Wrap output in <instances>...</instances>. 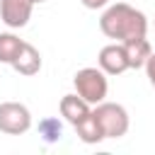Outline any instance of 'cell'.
Returning <instances> with one entry per match:
<instances>
[{"instance_id": "5bb4252c", "label": "cell", "mask_w": 155, "mask_h": 155, "mask_svg": "<svg viewBox=\"0 0 155 155\" xmlns=\"http://www.w3.org/2000/svg\"><path fill=\"white\" fill-rule=\"evenodd\" d=\"M87 10H102V7H107L111 0H80Z\"/></svg>"}, {"instance_id": "8fae6325", "label": "cell", "mask_w": 155, "mask_h": 155, "mask_svg": "<svg viewBox=\"0 0 155 155\" xmlns=\"http://www.w3.org/2000/svg\"><path fill=\"white\" fill-rule=\"evenodd\" d=\"M22 46H24V41H22L17 34L2 31V34H0V63L12 65L15 58L19 56V51H22Z\"/></svg>"}, {"instance_id": "7a4b0ae2", "label": "cell", "mask_w": 155, "mask_h": 155, "mask_svg": "<svg viewBox=\"0 0 155 155\" xmlns=\"http://www.w3.org/2000/svg\"><path fill=\"white\" fill-rule=\"evenodd\" d=\"M73 85H75V92L82 99H87L92 107L104 102L107 92H109L107 73L102 68H82V70H78L75 78H73Z\"/></svg>"}, {"instance_id": "52a82bcc", "label": "cell", "mask_w": 155, "mask_h": 155, "mask_svg": "<svg viewBox=\"0 0 155 155\" xmlns=\"http://www.w3.org/2000/svg\"><path fill=\"white\" fill-rule=\"evenodd\" d=\"M92 111V104L87 99H82L78 92L75 94H63L61 97V116L68 121V124H78L80 119H85L87 114Z\"/></svg>"}, {"instance_id": "8992f818", "label": "cell", "mask_w": 155, "mask_h": 155, "mask_svg": "<svg viewBox=\"0 0 155 155\" xmlns=\"http://www.w3.org/2000/svg\"><path fill=\"white\" fill-rule=\"evenodd\" d=\"M97 63H99V68H102L107 75H121V73H126V70H128V58H126L124 44H121V41L107 44V46L99 51Z\"/></svg>"}, {"instance_id": "4fadbf2b", "label": "cell", "mask_w": 155, "mask_h": 155, "mask_svg": "<svg viewBox=\"0 0 155 155\" xmlns=\"http://www.w3.org/2000/svg\"><path fill=\"white\" fill-rule=\"evenodd\" d=\"M145 75H148L150 85L155 87V51L150 53V58H148V63H145Z\"/></svg>"}, {"instance_id": "6da1fadb", "label": "cell", "mask_w": 155, "mask_h": 155, "mask_svg": "<svg viewBox=\"0 0 155 155\" xmlns=\"http://www.w3.org/2000/svg\"><path fill=\"white\" fill-rule=\"evenodd\" d=\"M99 29L107 39L114 41H131V39H143L148 34V19L140 10H136L128 2H114L107 5L102 17H99Z\"/></svg>"}, {"instance_id": "277c9868", "label": "cell", "mask_w": 155, "mask_h": 155, "mask_svg": "<svg viewBox=\"0 0 155 155\" xmlns=\"http://www.w3.org/2000/svg\"><path fill=\"white\" fill-rule=\"evenodd\" d=\"M31 128V111L22 102H2L0 104V133L22 136Z\"/></svg>"}, {"instance_id": "7c38bea8", "label": "cell", "mask_w": 155, "mask_h": 155, "mask_svg": "<svg viewBox=\"0 0 155 155\" xmlns=\"http://www.w3.org/2000/svg\"><path fill=\"white\" fill-rule=\"evenodd\" d=\"M39 136H41L46 143H56V140H61V136H63V124H61L58 119H53V116H46V119L39 121Z\"/></svg>"}, {"instance_id": "5b68a950", "label": "cell", "mask_w": 155, "mask_h": 155, "mask_svg": "<svg viewBox=\"0 0 155 155\" xmlns=\"http://www.w3.org/2000/svg\"><path fill=\"white\" fill-rule=\"evenodd\" d=\"M34 0H0V19L10 29H22L31 19Z\"/></svg>"}, {"instance_id": "9c48e42d", "label": "cell", "mask_w": 155, "mask_h": 155, "mask_svg": "<svg viewBox=\"0 0 155 155\" xmlns=\"http://www.w3.org/2000/svg\"><path fill=\"white\" fill-rule=\"evenodd\" d=\"M124 51H126V58H128V68L138 70V68H145L153 48H150V41L143 36V39H131L124 44Z\"/></svg>"}, {"instance_id": "3957f363", "label": "cell", "mask_w": 155, "mask_h": 155, "mask_svg": "<svg viewBox=\"0 0 155 155\" xmlns=\"http://www.w3.org/2000/svg\"><path fill=\"white\" fill-rule=\"evenodd\" d=\"M94 116L97 121L102 124V131L107 138H121L128 133V126H131V119H128V111L124 104H116V102H99L94 104Z\"/></svg>"}, {"instance_id": "ba28073f", "label": "cell", "mask_w": 155, "mask_h": 155, "mask_svg": "<svg viewBox=\"0 0 155 155\" xmlns=\"http://www.w3.org/2000/svg\"><path fill=\"white\" fill-rule=\"evenodd\" d=\"M12 68H15L19 75L31 78V75H36V73L41 70V53H39V51H36L31 44H27V41H24V46H22L19 56L15 58Z\"/></svg>"}, {"instance_id": "9a60e30c", "label": "cell", "mask_w": 155, "mask_h": 155, "mask_svg": "<svg viewBox=\"0 0 155 155\" xmlns=\"http://www.w3.org/2000/svg\"><path fill=\"white\" fill-rule=\"evenodd\" d=\"M34 2H36V5H41V2H46V0H34Z\"/></svg>"}, {"instance_id": "30bf717a", "label": "cell", "mask_w": 155, "mask_h": 155, "mask_svg": "<svg viewBox=\"0 0 155 155\" xmlns=\"http://www.w3.org/2000/svg\"><path fill=\"white\" fill-rule=\"evenodd\" d=\"M75 133H78V138H80L82 143H87V145L102 143V140L107 138L104 131H102V124H99L97 116H94V111H90L85 119H80V121L75 124Z\"/></svg>"}]
</instances>
